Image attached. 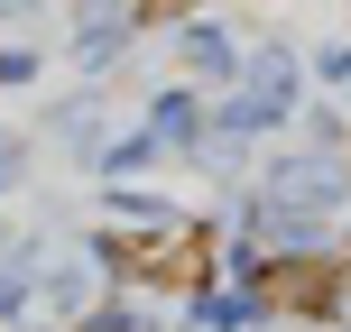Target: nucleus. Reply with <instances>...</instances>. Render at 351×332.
I'll use <instances>...</instances> for the list:
<instances>
[{
	"instance_id": "nucleus-1",
	"label": "nucleus",
	"mask_w": 351,
	"mask_h": 332,
	"mask_svg": "<svg viewBox=\"0 0 351 332\" xmlns=\"http://www.w3.org/2000/svg\"><path fill=\"white\" fill-rule=\"evenodd\" d=\"M287 111H296V55H287V47H259V65L241 74V102L222 111V129L250 139V129H278Z\"/></svg>"
},
{
	"instance_id": "nucleus-2",
	"label": "nucleus",
	"mask_w": 351,
	"mask_h": 332,
	"mask_svg": "<svg viewBox=\"0 0 351 332\" xmlns=\"http://www.w3.org/2000/svg\"><path fill=\"white\" fill-rule=\"evenodd\" d=\"M259 194H268V203H287V212H315V222H333V212L351 203V185H342L324 157H287V166H268Z\"/></svg>"
},
{
	"instance_id": "nucleus-3",
	"label": "nucleus",
	"mask_w": 351,
	"mask_h": 332,
	"mask_svg": "<svg viewBox=\"0 0 351 332\" xmlns=\"http://www.w3.org/2000/svg\"><path fill=\"white\" fill-rule=\"evenodd\" d=\"M176 47H185V65H194V74H231V65H241V47H231V37L213 28V18H194V28L176 37Z\"/></svg>"
},
{
	"instance_id": "nucleus-4",
	"label": "nucleus",
	"mask_w": 351,
	"mask_h": 332,
	"mask_svg": "<svg viewBox=\"0 0 351 332\" xmlns=\"http://www.w3.org/2000/svg\"><path fill=\"white\" fill-rule=\"evenodd\" d=\"M148 129H158L167 148H194V139H204V111H194V92H158V120H148Z\"/></svg>"
},
{
	"instance_id": "nucleus-5",
	"label": "nucleus",
	"mask_w": 351,
	"mask_h": 332,
	"mask_svg": "<svg viewBox=\"0 0 351 332\" xmlns=\"http://www.w3.org/2000/svg\"><path fill=\"white\" fill-rule=\"evenodd\" d=\"M250 314H259V296H241V286L231 296H194V323H213V332H241Z\"/></svg>"
},
{
	"instance_id": "nucleus-6",
	"label": "nucleus",
	"mask_w": 351,
	"mask_h": 332,
	"mask_svg": "<svg viewBox=\"0 0 351 332\" xmlns=\"http://www.w3.org/2000/svg\"><path fill=\"white\" fill-rule=\"evenodd\" d=\"M28 268H37V249H19V259H0V314H19V305H28Z\"/></svg>"
},
{
	"instance_id": "nucleus-7",
	"label": "nucleus",
	"mask_w": 351,
	"mask_h": 332,
	"mask_svg": "<svg viewBox=\"0 0 351 332\" xmlns=\"http://www.w3.org/2000/svg\"><path fill=\"white\" fill-rule=\"evenodd\" d=\"M324 84H351V47H324Z\"/></svg>"
},
{
	"instance_id": "nucleus-8",
	"label": "nucleus",
	"mask_w": 351,
	"mask_h": 332,
	"mask_svg": "<svg viewBox=\"0 0 351 332\" xmlns=\"http://www.w3.org/2000/svg\"><path fill=\"white\" fill-rule=\"evenodd\" d=\"M10 166H19V148H0V185H10Z\"/></svg>"
}]
</instances>
